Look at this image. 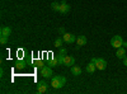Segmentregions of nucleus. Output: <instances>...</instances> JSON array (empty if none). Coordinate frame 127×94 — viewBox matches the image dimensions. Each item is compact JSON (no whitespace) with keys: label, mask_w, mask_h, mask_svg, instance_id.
<instances>
[{"label":"nucleus","mask_w":127,"mask_h":94,"mask_svg":"<svg viewBox=\"0 0 127 94\" xmlns=\"http://www.w3.org/2000/svg\"><path fill=\"white\" fill-rule=\"evenodd\" d=\"M36 66H37V67H38V69L41 70V69L45 65H43V62H42V61H37V62H36Z\"/></svg>","instance_id":"20"},{"label":"nucleus","mask_w":127,"mask_h":94,"mask_svg":"<svg viewBox=\"0 0 127 94\" xmlns=\"http://www.w3.org/2000/svg\"><path fill=\"white\" fill-rule=\"evenodd\" d=\"M74 64H75V59H74L72 56H69V55H66L65 57H64V61H62V65H65V66H72Z\"/></svg>","instance_id":"8"},{"label":"nucleus","mask_w":127,"mask_h":94,"mask_svg":"<svg viewBox=\"0 0 127 94\" xmlns=\"http://www.w3.org/2000/svg\"><path fill=\"white\" fill-rule=\"evenodd\" d=\"M8 38L9 37H5V36H0V43L1 45H5L8 42Z\"/></svg>","instance_id":"19"},{"label":"nucleus","mask_w":127,"mask_h":94,"mask_svg":"<svg viewBox=\"0 0 127 94\" xmlns=\"http://www.w3.org/2000/svg\"><path fill=\"white\" fill-rule=\"evenodd\" d=\"M116 56H117V59H125L126 57V48L122 46L120 48H117V52H116Z\"/></svg>","instance_id":"10"},{"label":"nucleus","mask_w":127,"mask_h":94,"mask_svg":"<svg viewBox=\"0 0 127 94\" xmlns=\"http://www.w3.org/2000/svg\"><path fill=\"white\" fill-rule=\"evenodd\" d=\"M39 72H41V75L43 78H52V67L48 66V65L43 66L39 70Z\"/></svg>","instance_id":"5"},{"label":"nucleus","mask_w":127,"mask_h":94,"mask_svg":"<svg viewBox=\"0 0 127 94\" xmlns=\"http://www.w3.org/2000/svg\"><path fill=\"white\" fill-rule=\"evenodd\" d=\"M85 69H87V71H88V72H90V74H93V72H94L95 70H97V66H95V64H94L93 61H90L89 64L87 65V67H85Z\"/></svg>","instance_id":"13"},{"label":"nucleus","mask_w":127,"mask_h":94,"mask_svg":"<svg viewBox=\"0 0 127 94\" xmlns=\"http://www.w3.org/2000/svg\"><path fill=\"white\" fill-rule=\"evenodd\" d=\"M62 42H64V38L59 37V38H56V39H55V42H54V46L59 48V47H61V46H62Z\"/></svg>","instance_id":"16"},{"label":"nucleus","mask_w":127,"mask_h":94,"mask_svg":"<svg viewBox=\"0 0 127 94\" xmlns=\"http://www.w3.org/2000/svg\"><path fill=\"white\" fill-rule=\"evenodd\" d=\"M71 74L74 75V76H79L80 74H81V69L79 67V66H71Z\"/></svg>","instance_id":"15"},{"label":"nucleus","mask_w":127,"mask_h":94,"mask_svg":"<svg viewBox=\"0 0 127 94\" xmlns=\"http://www.w3.org/2000/svg\"><path fill=\"white\" fill-rule=\"evenodd\" d=\"M125 48H127V42H125V41H123V45H122Z\"/></svg>","instance_id":"23"},{"label":"nucleus","mask_w":127,"mask_h":94,"mask_svg":"<svg viewBox=\"0 0 127 94\" xmlns=\"http://www.w3.org/2000/svg\"><path fill=\"white\" fill-rule=\"evenodd\" d=\"M24 66H26V64L23 61H17L15 62V67L18 69V70H22V69H24Z\"/></svg>","instance_id":"17"},{"label":"nucleus","mask_w":127,"mask_h":94,"mask_svg":"<svg viewBox=\"0 0 127 94\" xmlns=\"http://www.w3.org/2000/svg\"><path fill=\"white\" fill-rule=\"evenodd\" d=\"M59 33L65 34V33H66V32H65V28H64V27H60V28H59Z\"/></svg>","instance_id":"21"},{"label":"nucleus","mask_w":127,"mask_h":94,"mask_svg":"<svg viewBox=\"0 0 127 94\" xmlns=\"http://www.w3.org/2000/svg\"><path fill=\"white\" fill-rule=\"evenodd\" d=\"M122 45H123V39H122L121 36H113L112 37V39H111V46L112 47L120 48V47H122Z\"/></svg>","instance_id":"3"},{"label":"nucleus","mask_w":127,"mask_h":94,"mask_svg":"<svg viewBox=\"0 0 127 94\" xmlns=\"http://www.w3.org/2000/svg\"><path fill=\"white\" fill-rule=\"evenodd\" d=\"M62 38H64V42H65V43H74L76 41L75 34L69 33V32H66L65 34H62Z\"/></svg>","instance_id":"6"},{"label":"nucleus","mask_w":127,"mask_h":94,"mask_svg":"<svg viewBox=\"0 0 127 94\" xmlns=\"http://www.w3.org/2000/svg\"><path fill=\"white\" fill-rule=\"evenodd\" d=\"M47 65H48V66H51V67L59 66V65H60V62H59V57H54V59L48 60V64H47Z\"/></svg>","instance_id":"14"},{"label":"nucleus","mask_w":127,"mask_h":94,"mask_svg":"<svg viewBox=\"0 0 127 94\" xmlns=\"http://www.w3.org/2000/svg\"><path fill=\"white\" fill-rule=\"evenodd\" d=\"M87 37L85 36H79L78 38H76V43H78V46H76V48H79V47H81V46H84V45H87Z\"/></svg>","instance_id":"11"},{"label":"nucleus","mask_w":127,"mask_h":94,"mask_svg":"<svg viewBox=\"0 0 127 94\" xmlns=\"http://www.w3.org/2000/svg\"><path fill=\"white\" fill-rule=\"evenodd\" d=\"M65 84H66V78L65 76H62V75H55V76L51 78V85H52V88L61 89Z\"/></svg>","instance_id":"1"},{"label":"nucleus","mask_w":127,"mask_h":94,"mask_svg":"<svg viewBox=\"0 0 127 94\" xmlns=\"http://www.w3.org/2000/svg\"><path fill=\"white\" fill-rule=\"evenodd\" d=\"M51 8H52V10H55V12H59V10H60V3L54 1L51 4Z\"/></svg>","instance_id":"18"},{"label":"nucleus","mask_w":127,"mask_h":94,"mask_svg":"<svg viewBox=\"0 0 127 94\" xmlns=\"http://www.w3.org/2000/svg\"><path fill=\"white\" fill-rule=\"evenodd\" d=\"M48 90V84L45 81V80H41L38 81V84H37V93L38 94H43Z\"/></svg>","instance_id":"4"},{"label":"nucleus","mask_w":127,"mask_h":94,"mask_svg":"<svg viewBox=\"0 0 127 94\" xmlns=\"http://www.w3.org/2000/svg\"><path fill=\"white\" fill-rule=\"evenodd\" d=\"M66 50L65 48H60V52H59V62H60V65H62V61H64V57L66 56Z\"/></svg>","instance_id":"12"},{"label":"nucleus","mask_w":127,"mask_h":94,"mask_svg":"<svg viewBox=\"0 0 127 94\" xmlns=\"http://www.w3.org/2000/svg\"><path fill=\"white\" fill-rule=\"evenodd\" d=\"M123 65H125V66H127V56L123 59Z\"/></svg>","instance_id":"22"},{"label":"nucleus","mask_w":127,"mask_h":94,"mask_svg":"<svg viewBox=\"0 0 127 94\" xmlns=\"http://www.w3.org/2000/svg\"><path fill=\"white\" fill-rule=\"evenodd\" d=\"M59 12L61 14H67L70 12V5L65 1V0H62V1L60 3V10H59Z\"/></svg>","instance_id":"7"},{"label":"nucleus","mask_w":127,"mask_h":94,"mask_svg":"<svg viewBox=\"0 0 127 94\" xmlns=\"http://www.w3.org/2000/svg\"><path fill=\"white\" fill-rule=\"evenodd\" d=\"M12 34V29L10 27H6V26H3L1 29H0V36H5V37H9Z\"/></svg>","instance_id":"9"},{"label":"nucleus","mask_w":127,"mask_h":94,"mask_svg":"<svg viewBox=\"0 0 127 94\" xmlns=\"http://www.w3.org/2000/svg\"><path fill=\"white\" fill-rule=\"evenodd\" d=\"M92 61L95 64V66H97V69H98V70H104L105 67H107V61H105L104 59L94 57V59H92Z\"/></svg>","instance_id":"2"}]
</instances>
